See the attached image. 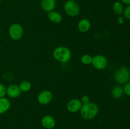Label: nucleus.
Masks as SVG:
<instances>
[{"label": "nucleus", "instance_id": "obj_15", "mask_svg": "<svg viewBox=\"0 0 130 129\" xmlns=\"http://www.w3.org/2000/svg\"><path fill=\"white\" fill-rule=\"evenodd\" d=\"M111 95L115 99H119L123 97L124 95L123 87H122L120 85L114 86L111 90Z\"/></svg>", "mask_w": 130, "mask_h": 129}, {"label": "nucleus", "instance_id": "obj_25", "mask_svg": "<svg viewBox=\"0 0 130 129\" xmlns=\"http://www.w3.org/2000/svg\"><path fill=\"white\" fill-rule=\"evenodd\" d=\"M0 34H1V27H0Z\"/></svg>", "mask_w": 130, "mask_h": 129}, {"label": "nucleus", "instance_id": "obj_13", "mask_svg": "<svg viewBox=\"0 0 130 129\" xmlns=\"http://www.w3.org/2000/svg\"><path fill=\"white\" fill-rule=\"evenodd\" d=\"M11 107V102L6 97L0 98V115L5 113Z\"/></svg>", "mask_w": 130, "mask_h": 129}, {"label": "nucleus", "instance_id": "obj_9", "mask_svg": "<svg viewBox=\"0 0 130 129\" xmlns=\"http://www.w3.org/2000/svg\"><path fill=\"white\" fill-rule=\"evenodd\" d=\"M21 92L19 85L17 84H11L6 87V95L10 98H17L19 97Z\"/></svg>", "mask_w": 130, "mask_h": 129}, {"label": "nucleus", "instance_id": "obj_10", "mask_svg": "<svg viewBox=\"0 0 130 129\" xmlns=\"http://www.w3.org/2000/svg\"><path fill=\"white\" fill-rule=\"evenodd\" d=\"M41 125L45 128L52 129L56 125L55 120L51 115H45L41 119Z\"/></svg>", "mask_w": 130, "mask_h": 129}, {"label": "nucleus", "instance_id": "obj_16", "mask_svg": "<svg viewBox=\"0 0 130 129\" xmlns=\"http://www.w3.org/2000/svg\"><path fill=\"white\" fill-rule=\"evenodd\" d=\"M112 10L114 14L119 16L123 13V11H124L123 4L121 1H116L113 4Z\"/></svg>", "mask_w": 130, "mask_h": 129}, {"label": "nucleus", "instance_id": "obj_8", "mask_svg": "<svg viewBox=\"0 0 130 129\" xmlns=\"http://www.w3.org/2000/svg\"><path fill=\"white\" fill-rule=\"evenodd\" d=\"M83 104L79 99H72L67 104V110L71 113H77L80 111Z\"/></svg>", "mask_w": 130, "mask_h": 129}, {"label": "nucleus", "instance_id": "obj_23", "mask_svg": "<svg viewBox=\"0 0 130 129\" xmlns=\"http://www.w3.org/2000/svg\"><path fill=\"white\" fill-rule=\"evenodd\" d=\"M118 24H120V25H122V24H124V17L122 16H121V15H119V16L118 17Z\"/></svg>", "mask_w": 130, "mask_h": 129}, {"label": "nucleus", "instance_id": "obj_24", "mask_svg": "<svg viewBox=\"0 0 130 129\" xmlns=\"http://www.w3.org/2000/svg\"><path fill=\"white\" fill-rule=\"evenodd\" d=\"M121 2L123 4H124L126 5H130V0H121Z\"/></svg>", "mask_w": 130, "mask_h": 129}, {"label": "nucleus", "instance_id": "obj_20", "mask_svg": "<svg viewBox=\"0 0 130 129\" xmlns=\"http://www.w3.org/2000/svg\"><path fill=\"white\" fill-rule=\"evenodd\" d=\"M123 91H124V94H125L126 96H130V82H127L124 84L123 87Z\"/></svg>", "mask_w": 130, "mask_h": 129}, {"label": "nucleus", "instance_id": "obj_27", "mask_svg": "<svg viewBox=\"0 0 130 129\" xmlns=\"http://www.w3.org/2000/svg\"><path fill=\"white\" fill-rule=\"evenodd\" d=\"M1 0H0V2H1Z\"/></svg>", "mask_w": 130, "mask_h": 129}, {"label": "nucleus", "instance_id": "obj_1", "mask_svg": "<svg viewBox=\"0 0 130 129\" xmlns=\"http://www.w3.org/2000/svg\"><path fill=\"white\" fill-rule=\"evenodd\" d=\"M79 111L81 116L85 120H90L96 117L99 113V108L96 104L90 102L83 104Z\"/></svg>", "mask_w": 130, "mask_h": 129}, {"label": "nucleus", "instance_id": "obj_12", "mask_svg": "<svg viewBox=\"0 0 130 129\" xmlns=\"http://www.w3.org/2000/svg\"><path fill=\"white\" fill-rule=\"evenodd\" d=\"M91 27V22L87 18H82L77 24V29L81 32L86 33L90 30Z\"/></svg>", "mask_w": 130, "mask_h": 129}, {"label": "nucleus", "instance_id": "obj_26", "mask_svg": "<svg viewBox=\"0 0 130 129\" xmlns=\"http://www.w3.org/2000/svg\"><path fill=\"white\" fill-rule=\"evenodd\" d=\"M72 1H77V0H72Z\"/></svg>", "mask_w": 130, "mask_h": 129}, {"label": "nucleus", "instance_id": "obj_6", "mask_svg": "<svg viewBox=\"0 0 130 129\" xmlns=\"http://www.w3.org/2000/svg\"><path fill=\"white\" fill-rule=\"evenodd\" d=\"M92 65L99 70H103L108 66V60L105 56L102 54H96L93 57Z\"/></svg>", "mask_w": 130, "mask_h": 129}, {"label": "nucleus", "instance_id": "obj_11", "mask_svg": "<svg viewBox=\"0 0 130 129\" xmlns=\"http://www.w3.org/2000/svg\"><path fill=\"white\" fill-rule=\"evenodd\" d=\"M41 6L43 11L49 13L53 11L56 7V0H41Z\"/></svg>", "mask_w": 130, "mask_h": 129}, {"label": "nucleus", "instance_id": "obj_5", "mask_svg": "<svg viewBox=\"0 0 130 129\" xmlns=\"http://www.w3.org/2000/svg\"><path fill=\"white\" fill-rule=\"evenodd\" d=\"M63 9L68 16L74 17L77 16L80 12V7L76 1L72 0H67L64 4Z\"/></svg>", "mask_w": 130, "mask_h": 129}, {"label": "nucleus", "instance_id": "obj_3", "mask_svg": "<svg viewBox=\"0 0 130 129\" xmlns=\"http://www.w3.org/2000/svg\"><path fill=\"white\" fill-rule=\"evenodd\" d=\"M114 80L119 84H125L130 80V71L126 67H120L114 74Z\"/></svg>", "mask_w": 130, "mask_h": 129}, {"label": "nucleus", "instance_id": "obj_4", "mask_svg": "<svg viewBox=\"0 0 130 129\" xmlns=\"http://www.w3.org/2000/svg\"><path fill=\"white\" fill-rule=\"evenodd\" d=\"M24 30L20 24L15 23L11 24L8 29V34L10 37L13 40H19L24 35Z\"/></svg>", "mask_w": 130, "mask_h": 129}, {"label": "nucleus", "instance_id": "obj_19", "mask_svg": "<svg viewBox=\"0 0 130 129\" xmlns=\"http://www.w3.org/2000/svg\"><path fill=\"white\" fill-rule=\"evenodd\" d=\"M123 16L127 20H130V5H127L126 7L124 8L123 11Z\"/></svg>", "mask_w": 130, "mask_h": 129}, {"label": "nucleus", "instance_id": "obj_17", "mask_svg": "<svg viewBox=\"0 0 130 129\" xmlns=\"http://www.w3.org/2000/svg\"><path fill=\"white\" fill-rule=\"evenodd\" d=\"M32 87L31 83L28 80H24L21 82V83L19 85V87L20 89V91L22 92H29L30 90Z\"/></svg>", "mask_w": 130, "mask_h": 129}, {"label": "nucleus", "instance_id": "obj_21", "mask_svg": "<svg viewBox=\"0 0 130 129\" xmlns=\"http://www.w3.org/2000/svg\"><path fill=\"white\" fill-rule=\"evenodd\" d=\"M6 95V87L3 83H0V98Z\"/></svg>", "mask_w": 130, "mask_h": 129}, {"label": "nucleus", "instance_id": "obj_14", "mask_svg": "<svg viewBox=\"0 0 130 129\" xmlns=\"http://www.w3.org/2000/svg\"><path fill=\"white\" fill-rule=\"evenodd\" d=\"M48 18L50 21L54 24H60L62 20V15L59 12L55 10L48 13Z\"/></svg>", "mask_w": 130, "mask_h": 129}, {"label": "nucleus", "instance_id": "obj_7", "mask_svg": "<svg viewBox=\"0 0 130 129\" xmlns=\"http://www.w3.org/2000/svg\"><path fill=\"white\" fill-rule=\"evenodd\" d=\"M53 99V94L49 90H44L38 94L37 100L41 105H47L52 102Z\"/></svg>", "mask_w": 130, "mask_h": 129}, {"label": "nucleus", "instance_id": "obj_2", "mask_svg": "<svg viewBox=\"0 0 130 129\" xmlns=\"http://www.w3.org/2000/svg\"><path fill=\"white\" fill-rule=\"evenodd\" d=\"M53 56L58 61L62 63H67L71 59L72 53L69 48L66 46H58L53 50Z\"/></svg>", "mask_w": 130, "mask_h": 129}, {"label": "nucleus", "instance_id": "obj_18", "mask_svg": "<svg viewBox=\"0 0 130 129\" xmlns=\"http://www.w3.org/2000/svg\"><path fill=\"white\" fill-rule=\"evenodd\" d=\"M92 59L93 57L88 54H83L81 57V62L83 64H86V65H89V64H91V63H92Z\"/></svg>", "mask_w": 130, "mask_h": 129}, {"label": "nucleus", "instance_id": "obj_22", "mask_svg": "<svg viewBox=\"0 0 130 129\" xmlns=\"http://www.w3.org/2000/svg\"><path fill=\"white\" fill-rule=\"evenodd\" d=\"M81 102H82L83 104L88 103V102H90V97H89L88 96H87V95H84V96H83L82 97H81Z\"/></svg>", "mask_w": 130, "mask_h": 129}]
</instances>
